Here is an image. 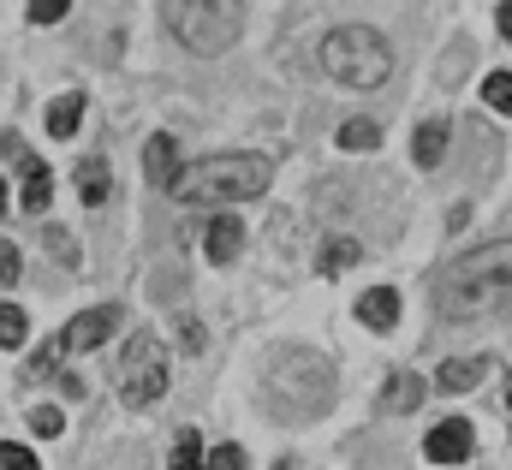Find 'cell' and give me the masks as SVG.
<instances>
[{
    "label": "cell",
    "mask_w": 512,
    "mask_h": 470,
    "mask_svg": "<svg viewBox=\"0 0 512 470\" xmlns=\"http://www.w3.org/2000/svg\"><path fill=\"white\" fill-rule=\"evenodd\" d=\"M120 322H126V310H120V304L84 310V316H78V322H72V328L60 334V352H96V346H102V340H108V334H114Z\"/></svg>",
    "instance_id": "cell-6"
},
{
    "label": "cell",
    "mask_w": 512,
    "mask_h": 470,
    "mask_svg": "<svg viewBox=\"0 0 512 470\" xmlns=\"http://www.w3.org/2000/svg\"><path fill=\"white\" fill-rule=\"evenodd\" d=\"M489 369H495V357H453V363H441V375H435V381H441L447 393H465V387H477Z\"/></svg>",
    "instance_id": "cell-10"
},
{
    "label": "cell",
    "mask_w": 512,
    "mask_h": 470,
    "mask_svg": "<svg viewBox=\"0 0 512 470\" xmlns=\"http://www.w3.org/2000/svg\"><path fill=\"white\" fill-rule=\"evenodd\" d=\"M78 191H84V203H102V197H108V161H102V155L78 161Z\"/></svg>",
    "instance_id": "cell-16"
},
{
    "label": "cell",
    "mask_w": 512,
    "mask_h": 470,
    "mask_svg": "<svg viewBox=\"0 0 512 470\" xmlns=\"http://www.w3.org/2000/svg\"><path fill=\"white\" fill-rule=\"evenodd\" d=\"M495 18H501V36H512V0L501 6V12H495Z\"/></svg>",
    "instance_id": "cell-29"
},
{
    "label": "cell",
    "mask_w": 512,
    "mask_h": 470,
    "mask_svg": "<svg viewBox=\"0 0 512 470\" xmlns=\"http://www.w3.org/2000/svg\"><path fill=\"white\" fill-rule=\"evenodd\" d=\"M358 322H364V328H376V334H387V328L399 322V292H393V286L364 292V298H358Z\"/></svg>",
    "instance_id": "cell-9"
},
{
    "label": "cell",
    "mask_w": 512,
    "mask_h": 470,
    "mask_svg": "<svg viewBox=\"0 0 512 470\" xmlns=\"http://www.w3.org/2000/svg\"><path fill=\"white\" fill-rule=\"evenodd\" d=\"M0 215H6V185H0Z\"/></svg>",
    "instance_id": "cell-30"
},
{
    "label": "cell",
    "mask_w": 512,
    "mask_h": 470,
    "mask_svg": "<svg viewBox=\"0 0 512 470\" xmlns=\"http://www.w3.org/2000/svg\"><path fill=\"white\" fill-rule=\"evenodd\" d=\"M24 274H18V250L12 244H0V286H18Z\"/></svg>",
    "instance_id": "cell-26"
},
{
    "label": "cell",
    "mask_w": 512,
    "mask_h": 470,
    "mask_svg": "<svg viewBox=\"0 0 512 470\" xmlns=\"http://www.w3.org/2000/svg\"><path fill=\"white\" fill-rule=\"evenodd\" d=\"M239 244H245V227H239L233 215L209 221V262H233V256H239Z\"/></svg>",
    "instance_id": "cell-11"
},
{
    "label": "cell",
    "mask_w": 512,
    "mask_h": 470,
    "mask_svg": "<svg viewBox=\"0 0 512 470\" xmlns=\"http://www.w3.org/2000/svg\"><path fill=\"white\" fill-rule=\"evenodd\" d=\"M346 262H358V244H352V238H328V244H322V274H334V268H346Z\"/></svg>",
    "instance_id": "cell-19"
},
{
    "label": "cell",
    "mask_w": 512,
    "mask_h": 470,
    "mask_svg": "<svg viewBox=\"0 0 512 470\" xmlns=\"http://www.w3.org/2000/svg\"><path fill=\"white\" fill-rule=\"evenodd\" d=\"M143 173H149L161 191H173V179H179V143H173L167 131L149 137V149H143Z\"/></svg>",
    "instance_id": "cell-8"
},
{
    "label": "cell",
    "mask_w": 512,
    "mask_h": 470,
    "mask_svg": "<svg viewBox=\"0 0 512 470\" xmlns=\"http://www.w3.org/2000/svg\"><path fill=\"white\" fill-rule=\"evenodd\" d=\"M78 119H84V96L72 90V96H60V102L48 108V137H72V131H78Z\"/></svg>",
    "instance_id": "cell-15"
},
{
    "label": "cell",
    "mask_w": 512,
    "mask_h": 470,
    "mask_svg": "<svg viewBox=\"0 0 512 470\" xmlns=\"http://www.w3.org/2000/svg\"><path fill=\"white\" fill-rule=\"evenodd\" d=\"M322 72L334 84H346V90H376L387 72H393V54H387V42L376 30L352 24V30L322 36Z\"/></svg>",
    "instance_id": "cell-3"
},
{
    "label": "cell",
    "mask_w": 512,
    "mask_h": 470,
    "mask_svg": "<svg viewBox=\"0 0 512 470\" xmlns=\"http://www.w3.org/2000/svg\"><path fill=\"white\" fill-rule=\"evenodd\" d=\"M30 429H36V435H48V441H54V435H60V429H66V417H60V411H54V405H36V411H30Z\"/></svg>",
    "instance_id": "cell-22"
},
{
    "label": "cell",
    "mask_w": 512,
    "mask_h": 470,
    "mask_svg": "<svg viewBox=\"0 0 512 470\" xmlns=\"http://www.w3.org/2000/svg\"><path fill=\"white\" fill-rule=\"evenodd\" d=\"M203 470H245V453H239V447L227 441V447H215V453L203 459Z\"/></svg>",
    "instance_id": "cell-24"
},
{
    "label": "cell",
    "mask_w": 512,
    "mask_h": 470,
    "mask_svg": "<svg viewBox=\"0 0 512 470\" xmlns=\"http://www.w3.org/2000/svg\"><path fill=\"white\" fill-rule=\"evenodd\" d=\"M179 346H185V352H203V328H197V322H179Z\"/></svg>",
    "instance_id": "cell-28"
},
{
    "label": "cell",
    "mask_w": 512,
    "mask_h": 470,
    "mask_svg": "<svg viewBox=\"0 0 512 470\" xmlns=\"http://www.w3.org/2000/svg\"><path fill=\"white\" fill-rule=\"evenodd\" d=\"M54 18H66V0H36L30 6V24H54Z\"/></svg>",
    "instance_id": "cell-25"
},
{
    "label": "cell",
    "mask_w": 512,
    "mask_h": 470,
    "mask_svg": "<svg viewBox=\"0 0 512 470\" xmlns=\"http://www.w3.org/2000/svg\"><path fill=\"white\" fill-rule=\"evenodd\" d=\"M203 459H209L203 441H197V435H179V447H173V470H203Z\"/></svg>",
    "instance_id": "cell-21"
},
{
    "label": "cell",
    "mask_w": 512,
    "mask_h": 470,
    "mask_svg": "<svg viewBox=\"0 0 512 470\" xmlns=\"http://www.w3.org/2000/svg\"><path fill=\"white\" fill-rule=\"evenodd\" d=\"M161 18L191 54H227L239 36V6H227V0H167Z\"/></svg>",
    "instance_id": "cell-4"
},
{
    "label": "cell",
    "mask_w": 512,
    "mask_h": 470,
    "mask_svg": "<svg viewBox=\"0 0 512 470\" xmlns=\"http://www.w3.org/2000/svg\"><path fill=\"white\" fill-rule=\"evenodd\" d=\"M512 304V244H483L477 256H459L447 274H441V286H435V310L447 316V322H465V316H489V310H501Z\"/></svg>",
    "instance_id": "cell-1"
},
{
    "label": "cell",
    "mask_w": 512,
    "mask_h": 470,
    "mask_svg": "<svg viewBox=\"0 0 512 470\" xmlns=\"http://www.w3.org/2000/svg\"><path fill=\"white\" fill-rule=\"evenodd\" d=\"M483 96H489V108H495V114H512V72H489Z\"/></svg>",
    "instance_id": "cell-20"
},
{
    "label": "cell",
    "mask_w": 512,
    "mask_h": 470,
    "mask_svg": "<svg viewBox=\"0 0 512 470\" xmlns=\"http://www.w3.org/2000/svg\"><path fill=\"white\" fill-rule=\"evenodd\" d=\"M161 393H167V346L143 328V334H131L126 357H120V399H126L131 411H143Z\"/></svg>",
    "instance_id": "cell-5"
},
{
    "label": "cell",
    "mask_w": 512,
    "mask_h": 470,
    "mask_svg": "<svg viewBox=\"0 0 512 470\" xmlns=\"http://www.w3.org/2000/svg\"><path fill=\"white\" fill-rule=\"evenodd\" d=\"M382 143V125L376 119H346L340 125V149H376Z\"/></svg>",
    "instance_id": "cell-18"
},
{
    "label": "cell",
    "mask_w": 512,
    "mask_h": 470,
    "mask_svg": "<svg viewBox=\"0 0 512 470\" xmlns=\"http://www.w3.org/2000/svg\"><path fill=\"white\" fill-rule=\"evenodd\" d=\"M24 334H30V316L18 304H0V352H18Z\"/></svg>",
    "instance_id": "cell-17"
},
{
    "label": "cell",
    "mask_w": 512,
    "mask_h": 470,
    "mask_svg": "<svg viewBox=\"0 0 512 470\" xmlns=\"http://www.w3.org/2000/svg\"><path fill=\"white\" fill-rule=\"evenodd\" d=\"M0 470H36V453H30V447H12V441H0Z\"/></svg>",
    "instance_id": "cell-23"
},
{
    "label": "cell",
    "mask_w": 512,
    "mask_h": 470,
    "mask_svg": "<svg viewBox=\"0 0 512 470\" xmlns=\"http://www.w3.org/2000/svg\"><path fill=\"white\" fill-rule=\"evenodd\" d=\"M411 155H417L423 167H435V161L447 155V119H423V125H417V143H411Z\"/></svg>",
    "instance_id": "cell-12"
},
{
    "label": "cell",
    "mask_w": 512,
    "mask_h": 470,
    "mask_svg": "<svg viewBox=\"0 0 512 470\" xmlns=\"http://www.w3.org/2000/svg\"><path fill=\"white\" fill-rule=\"evenodd\" d=\"M48 244H54V256H60V262H66V268H72V262H78V250H72V238L60 233V227H48Z\"/></svg>",
    "instance_id": "cell-27"
},
{
    "label": "cell",
    "mask_w": 512,
    "mask_h": 470,
    "mask_svg": "<svg viewBox=\"0 0 512 470\" xmlns=\"http://www.w3.org/2000/svg\"><path fill=\"white\" fill-rule=\"evenodd\" d=\"M417 399H423V375H411V369L393 375V381L382 387V411H411Z\"/></svg>",
    "instance_id": "cell-13"
},
{
    "label": "cell",
    "mask_w": 512,
    "mask_h": 470,
    "mask_svg": "<svg viewBox=\"0 0 512 470\" xmlns=\"http://www.w3.org/2000/svg\"><path fill=\"white\" fill-rule=\"evenodd\" d=\"M268 161L262 155H209V161H191L179 167L173 179V197L191 203V209H227V203H251L268 191Z\"/></svg>",
    "instance_id": "cell-2"
},
{
    "label": "cell",
    "mask_w": 512,
    "mask_h": 470,
    "mask_svg": "<svg viewBox=\"0 0 512 470\" xmlns=\"http://www.w3.org/2000/svg\"><path fill=\"white\" fill-rule=\"evenodd\" d=\"M48 197H54V179H48L42 161H30V167H24V209H30V215H48Z\"/></svg>",
    "instance_id": "cell-14"
},
{
    "label": "cell",
    "mask_w": 512,
    "mask_h": 470,
    "mask_svg": "<svg viewBox=\"0 0 512 470\" xmlns=\"http://www.w3.org/2000/svg\"><path fill=\"white\" fill-rule=\"evenodd\" d=\"M471 459V423L465 417H441L429 429V465H465Z\"/></svg>",
    "instance_id": "cell-7"
}]
</instances>
